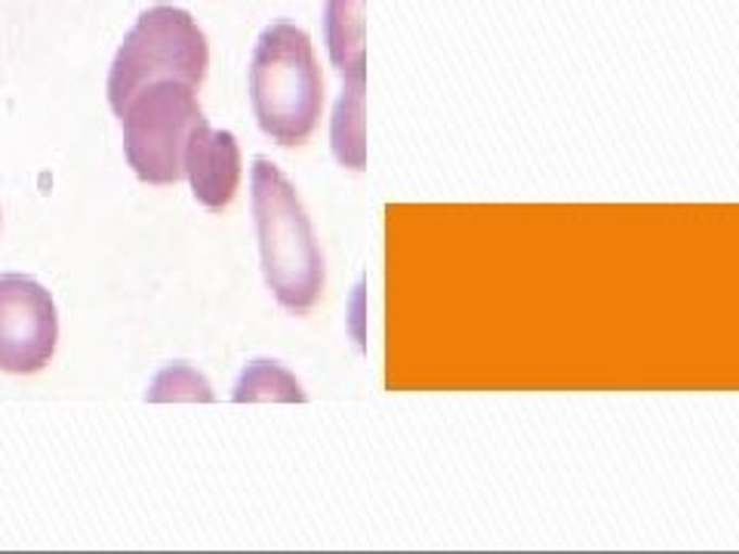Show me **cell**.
I'll use <instances>...</instances> for the list:
<instances>
[{
    "label": "cell",
    "instance_id": "3957f363",
    "mask_svg": "<svg viewBox=\"0 0 739 554\" xmlns=\"http://www.w3.org/2000/svg\"><path fill=\"white\" fill-rule=\"evenodd\" d=\"M209 68L207 35L186 10L157 3L145 10L124 38L109 72V105L117 117L154 80L201 87Z\"/></svg>",
    "mask_w": 739,
    "mask_h": 554
},
{
    "label": "cell",
    "instance_id": "8fae6325",
    "mask_svg": "<svg viewBox=\"0 0 739 554\" xmlns=\"http://www.w3.org/2000/svg\"><path fill=\"white\" fill-rule=\"evenodd\" d=\"M0 222H3V212H0Z\"/></svg>",
    "mask_w": 739,
    "mask_h": 554
},
{
    "label": "cell",
    "instance_id": "8992f818",
    "mask_svg": "<svg viewBox=\"0 0 739 554\" xmlns=\"http://www.w3.org/2000/svg\"><path fill=\"white\" fill-rule=\"evenodd\" d=\"M182 167L194 201L213 212L226 210L241 185V145L228 130H213L201 120L189 136Z\"/></svg>",
    "mask_w": 739,
    "mask_h": 554
},
{
    "label": "cell",
    "instance_id": "52a82bcc",
    "mask_svg": "<svg viewBox=\"0 0 739 554\" xmlns=\"http://www.w3.org/2000/svg\"><path fill=\"white\" fill-rule=\"evenodd\" d=\"M364 0H323V40L342 80L367 77Z\"/></svg>",
    "mask_w": 739,
    "mask_h": 554
},
{
    "label": "cell",
    "instance_id": "30bf717a",
    "mask_svg": "<svg viewBox=\"0 0 739 554\" xmlns=\"http://www.w3.org/2000/svg\"><path fill=\"white\" fill-rule=\"evenodd\" d=\"M149 401H213L209 383L189 363H170L154 376Z\"/></svg>",
    "mask_w": 739,
    "mask_h": 554
},
{
    "label": "cell",
    "instance_id": "6da1fadb",
    "mask_svg": "<svg viewBox=\"0 0 739 554\" xmlns=\"http://www.w3.org/2000/svg\"><path fill=\"white\" fill-rule=\"evenodd\" d=\"M253 219L268 289L290 314L318 306L327 268L311 219L284 172L266 157L253 160Z\"/></svg>",
    "mask_w": 739,
    "mask_h": 554
},
{
    "label": "cell",
    "instance_id": "7a4b0ae2",
    "mask_svg": "<svg viewBox=\"0 0 739 554\" xmlns=\"http://www.w3.org/2000/svg\"><path fill=\"white\" fill-rule=\"evenodd\" d=\"M250 105L259 130L281 149L305 145L323 112V75L308 31L275 22L250 62Z\"/></svg>",
    "mask_w": 739,
    "mask_h": 554
},
{
    "label": "cell",
    "instance_id": "5b68a950",
    "mask_svg": "<svg viewBox=\"0 0 739 554\" xmlns=\"http://www.w3.org/2000/svg\"><path fill=\"white\" fill-rule=\"evenodd\" d=\"M59 343V314L50 289L35 278H0V370L28 376L53 361Z\"/></svg>",
    "mask_w": 739,
    "mask_h": 554
},
{
    "label": "cell",
    "instance_id": "9c48e42d",
    "mask_svg": "<svg viewBox=\"0 0 739 554\" xmlns=\"http://www.w3.org/2000/svg\"><path fill=\"white\" fill-rule=\"evenodd\" d=\"M234 403H305L308 395L300 379L278 361H253L234 385Z\"/></svg>",
    "mask_w": 739,
    "mask_h": 554
},
{
    "label": "cell",
    "instance_id": "277c9868",
    "mask_svg": "<svg viewBox=\"0 0 739 554\" xmlns=\"http://www.w3.org/2000/svg\"><path fill=\"white\" fill-rule=\"evenodd\" d=\"M194 90L182 80H154L124 108V154L142 182L173 185L186 179L182 154L189 136L207 120Z\"/></svg>",
    "mask_w": 739,
    "mask_h": 554
},
{
    "label": "cell",
    "instance_id": "ba28073f",
    "mask_svg": "<svg viewBox=\"0 0 739 554\" xmlns=\"http://www.w3.org/2000/svg\"><path fill=\"white\" fill-rule=\"evenodd\" d=\"M364 90L367 77L342 80V96L336 99L333 120H330V145L345 170L360 172L367 167V139H364Z\"/></svg>",
    "mask_w": 739,
    "mask_h": 554
}]
</instances>
